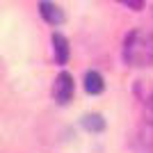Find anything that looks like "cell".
Instances as JSON below:
<instances>
[{
    "label": "cell",
    "instance_id": "cell-1",
    "mask_svg": "<svg viewBox=\"0 0 153 153\" xmlns=\"http://www.w3.org/2000/svg\"><path fill=\"white\" fill-rule=\"evenodd\" d=\"M123 62L133 69H144L153 64V32L135 27L123 39Z\"/></svg>",
    "mask_w": 153,
    "mask_h": 153
},
{
    "label": "cell",
    "instance_id": "cell-2",
    "mask_svg": "<svg viewBox=\"0 0 153 153\" xmlns=\"http://www.w3.org/2000/svg\"><path fill=\"white\" fill-rule=\"evenodd\" d=\"M73 91H76V85H73V76L69 71H62L55 82H53V96L59 105H66V103L73 98Z\"/></svg>",
    "mask_w": 153,
    "mask_h": 153
},
{
    "label": "cell",
    "instance_id": "cell-3",
    "mask_svg": "<svg viewBox=\"0 0 153 153\" xmlns=\"http://www.w3.org/2000/svg\"><path fill=\"white\" fill-rule=\"evenodd\" d=\"M39 12H41L44 21L51 23V25H62L64 23V12L55 2H51V0H41V2H39Z\"/></svg>",
    "mask_w": 153,
    "mask_h": 153
},
{
    "label": "cell",
    "instance_id": "cell-4",
    "mask_svg": "<svg viewBox=\"0 0 153 153\" xmlns=\"http://www.w3.org/2000/svg\"><path fill=\"white\" fill-rule=\"evenodd\" d=\"M53 51H55V59L57 64H66L69 62V55H71V48H69V39L59 34V32H53Z\"/></svg>",
    "mask_w": 153,
    "mask_h": 153
},
{
    "label": "cell",
    "instance_id": "cell-5",
    "mask_svg": "<svg viewBox=\"0 0 153 153\" xmlns=\"http://www.w3.org/2000/svg\"><path fill=\"white\" fill-rule=\"evenodd\" d=\"M103 89H105L103 76L98 71H87V73H85V91L91 94V96H96V94H103Z\"/></svg>",
    "mask_w": 153,
    "mask_h": 153
},
{
    "label": "cell",
    "instance_id": "cell-6",
    "mask_svg": "<svg viewBox=\"0 0 153 153\" xmlns=\"http://www.w3.org/2000/svg\"><path fill=\"white\" fill-rule=\"evenodd\" d=\"M82 123H85L87 130H103V128H105V121H103L101 114H87Z\"/></svg>",
    "mask_w": 153,
    "mask_h": 153
},
{
    "label": "cell",
    "instance_id": "cell-7",
    "mask_svg": "<svg viewBox=\"0 0 153 153\" xmlns=\"http://www.w3.org/2000/svg\"><path fill=\"white\" fill-rule=\"evenodd\" d=\"M144 119H146L149 126H153V94L146 98V105H144Z\"/></svg>",
    "mask_w": 153,
    "mask_h": 153
},
{
    "label": "cell",
    "instance_id": "cell-8",
    "mask_svg": "<svg viewBox=\"0 0 153 153\" xmlns=\"http://www.w3.org/2000/svg\"><path fill=\"white\" fill-rule=\"evenodd\" d=\"M117 2H121L123 7H128V9H135V12H140L142 7H144V0H117Z\"/></svg>",
    "mask_w": 153,
    "mask_h": 153
}]
</instances>
